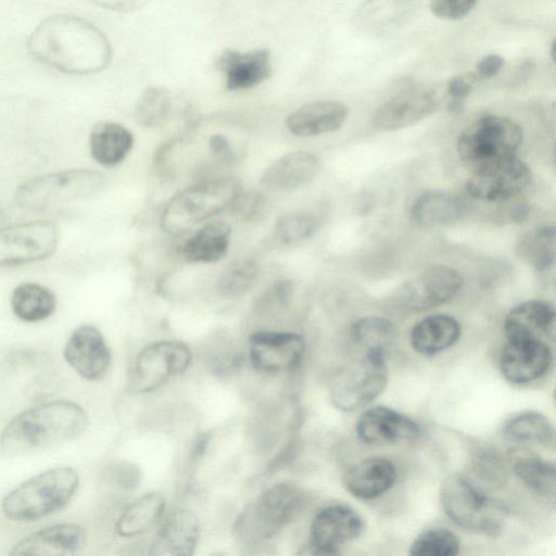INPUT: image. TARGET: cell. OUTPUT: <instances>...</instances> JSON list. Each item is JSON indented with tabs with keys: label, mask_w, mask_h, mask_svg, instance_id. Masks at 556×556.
Here are the masks:
<instances>
[{
	"label": "cell",
	"mask_w": 556,
	"mask_h": 556,
	"mask_svg": "<svg viewBox=\"0 0 556 556\" xmlns=\"http://www.w3.org/2000/svg\"><path fill=\"white\" fill-rule=\"evenodd\" d=\"M28 55L38 64L70 76L104 71L112 60L105 34L88 20L70 13L52 14L30 31Z\"/></svg>",
	"instance_id": "obj_1"
},
{
	"label": "cell",
	"mask_w": 556,
	"mask_h": 556,
	"mask_svg": "<svg viewBox=\"0 0 556 556\" xmlns=\"http://www.w3.org/2000/svg\"><path fill=\"white\" fill-rule=\"evenodd\" d=\"M88 415L75 402L58 400L15 416L0 434V451L9 457L39 452L80 435Z\"/></svg>",
	"instance_id": "obj_2"
},
{
	"label": "cell",
	"mask_w": 556,
	"mask_h": 556,
	"mask_svg": "<svg viewBox=\"0 0 556 556\" xmlns=\"http://www.w3.org/2000/svg\"><path fill=\"white\" fill-rule=\"evenodd\" d=\"M77 472L71 467L48 469L12 490L2 500L4 516L13 521H35L63 509L76 493Z\"/></svg>",
	"instance_id": "obj_3"
},
{
	"label": "cell",
	"mask_w": 556,
	"mask_h": 556,
	"mask_svg": "<svg viewBox=\"0 0 556 556\" xmlns=\"http://www.w3.org/2000/svg\"><path fill=\"white\" fill-rule=\"evenodd\" d=\"M306 495L295 484L276 483L262 491L237 516L233 532L245 544L275 538L305 506Z\"/></svg>",
	"instance_id": "obj_4"
},
{
	"label": "cell",
	"mask_w": 556,
	"mask_h": 556,
	"mask_svg": "<svg viewBox=\"0 0 556 556\" xmlns=\"http://www.w3.org/2000/svg\"><path fill=\"white\" fill-rule=\"evenodd\" d=\"M240 194V181L235 177L208 179L177 192L161 216L164 231L179 236L194 225L230 207Z\"/></svg>",
	"instance_id": "obj_5"
},
{
	"label": "cell",
	"mask_w": 556,
	"mask_h": 556,
	"mask_svg": "<svg viewBox=\"0 0 556 556\" xmlns=\"http://www.w3.org/2000/svg\"><path fill=\"white\" fill-rule=\"evenodd\" d=\"M440 501L448 518L463 529L495 536L504 527L505 507L465 476L453 473L444 478Z\"/></svg>",
	"instance_id": "obj_6"
},
{
	"label": "cell",
	"mask_w": 556,
	"mask_h": 556,
	"mask_svg": "<svg viewBox=\"0 0 556 556\" xmlns=\"http://www.w3.org/2000/svg\"><path fill=\"white\" fill-rule=\"evenodd\" d=\"M104 186V176L92 169H66L34 177L20 185L15 203L26 210H46L86 199Z\"/></svg>",
	"instance_id": "obj_7"
},
{
	"label": "cell",
	"mask_w": 556,
	"mask_h": 556,
	"mask_svg": "<svg viewBox=\"0 0 556 556\" xmlns=\"http://www.w3.org/2000/svg\"><path fill=\"white\" fill-rule=\"evenodd\" d=\"M522 142V128L500 115H484L468 125L457 139L459 157L473 167L513 156Z\"/></svg>",
	"instance_id": "obj_8"
},
{
	"label": "cell",
	"mask_w": 556,
	"mask_h": 556,
	"mask_svg": "<svg viewBox=\"0 0 556 556\" xmlns=\"http://www.w3.org/2000/svg\"><path fill=\"white\" fill-rule=\"evenodd\" d=\"M389 379L384 353H365L342 368L330 386L332 404L341 410L353 412L375 400Z\"/></svg>",
	"instance_id": "obj_9"
},
{
	"label": "cell",
	"mask_w": 556,
	"mask_h": 556,
	"mask_svg": "<svg viewBox=\"0 0 556 556\" xmlns=\"http://www.w3.org/2000/svg\"><path fill=\"white\" fill-rule=\"evenodd\" d=\"M190 348L177 340H159L137 354L130 384L135 392L150 393L185 372L192 362Z\"/></svg>",
	"instance_id": "obj_10"
},
{
	"label": "cell",
	"mask_w": 556,
	"mask_h": 556,
	"mask_svg": "<svg viewBox=\"0 0 556 556\" xmlns=\"http://www.w3.org/2000/svg\"><path fill=\"white\" fill-rule=\"evenodd\" d=\"M60 230L52 220H30L0 227V267L42 261L55 251Z\"/></svg>",
	"instance_id": "obj_11"
},
{
	"label": "cell",
	"mask_w": 556,
	"mask_h": 556,
	"mask_svg": "<svg viewBox=\"0 0 556 556\" xmlns=\"http://www.w3.org/2000/svg\"><path fill=\"white\" fill-rule=\"evenodd\" d=\"M531 180V169L516 155L475 167L465 191L481 201H504L520 193Z\"/></svg>",
	"instance_id": "obj_12"
},
{
	"label": "cell",
	"mask_w": 556,
	"mask_h": 556,
	"mask_svg": "<svg viewBox=\"0 0 556 556\" xmlns=\"http://www.w3.org/2000/svg\"><path fill=\"white\" fill-rule=\"evenodd\" d=\"M305 351V339L296 332L261 330L248 339L249 362L261 374L295 370L302 364Z\"/></svg>",
	"instance_id": "obj_13"
},
{
	"label": "cell",
	"mask_w": 556,
	"mask_h": 556,
	"mask_svg": "<svg viewBox=\"0 0 556 556\" xmlns=\"http://www.w3.org/2000/svg\"><path fill=\"white\" fill-rule=\"evenodd\" d=\"M442 100L437 85L418 84L403 89L383 102L374 113L372 124L380 130H397L432 114Z\"/></svg>",
	"instance_id": "obj_14"
},
{
	"label": "cell",
	"mask_w": 556,
	"mask_h": 556,
	"mask_svg": "<svg viewBox=\"0 0 556 556\" xmlns=\"http://www.w3.org/2000/svg\"><path fill=\"white\" fill-rule=\"evenodd\" d=\"M463 277L445 265L431 266L404 282L395 300L413 311H427L454 299L463 287Z\"/></svg>",
	"instance_id": "obj_15"
},
{
	"label": "cell",
	"mask_w": 556,
	"mask_h": 556,
	"mask_svg": "<svg viewBox=\"0 0 556 556\" xmlns=\"http://www.w3.org/2000/svg\"><path fill=\"white\" fill-rule=\"evenodd\" d=\"M361 516L345 505H329L313 518L308 531L312 554L334 555L344 543L356 539L363 531Z\"/></svg>",
	"instance_id": "obj_16"
},
{
	"label": "cell",
	"mask_w": 556,
	"mask_h": 556,
	"mask_svg": "<svg viewBox=\"0 0 556 556\" xmlns=\"http://www.w3.org/2000/svg\"><path fill=\"white\" fill-rule=\"evenodd\" d=\"M63 355L67 364L87 380L101 379L112 361L103 334L92 325H81L72 332Z\"/></svg>",
	"instance_id": "obj_17"
},
{
	"label": "cell",
	"mask_w": 556,
	"mask_h": 556,
	"mask_svg": "<svg viewBox=\"0 0 556 556\" xmlns=\"http://www.w3.org/2000/svg\"><path fill=\"white\" fill-rule=\"evenodd\" d=\"M356 432L368 445H388L416 440L420 430L407 416L384 406L372 407L358 418Z\"/></svg>",
	"instance_id": "obj_18"
},
{
	"label": "cell",
	"mask_w": 556,
	"mask_h": 556,
	"mask_svg": "<svg viewBox=\"0 0 556 556\" xmlns=\"http://www.w3.org/2000/svg\"><path fill=\"white\" fill-rule=\"evenodd\" d=\"M421 0H364L354 15L356 28L371 37L391 35L419 11Z\"/></svg>",
	"instance_id": "obj_19"
},
{
	"label": "cell",
	"mask_w": 556,
	"mask_h": 556,
	"mask_svg": "<svg viewBox=\"0 0 556 556\" xmlns=\"http://www.w3.org/2000/svg\"><path fill=\"white\" fill-rule=\"evenodd\" d=\"M201 535L197 515L187 508H177L160 521L159 530L150 545L153 556H190Z\"/></svg>",
	"instance_id": "obj_20"
},
{
	"label": "cell",
	"mask_w": 556,
	"mask_h": 556,
	"mask_svg": "<svg viewBox=\"0 0 556 556\" xmlns=\"http://www.w3.org/2000/svg\"><path fill=\"white\" fill-rule=\"evenodd\" d=\"M553 353L543 341H508L500 358L503 376L511 383L523 384L542 377L549 368Z\"/></svg>",
	"instance_id": "obj_21"
},
{
	"label": "cell",
	"mask_w": 556,
	"mask_h": 556,
	"mask_svg": "<svg viewBox=\"0 0 556 556\" xmlns=\"http://www.w3.org/2000/svg\"><path fill=\"white\" fill-rule=\"evenodd\" d=\"M271 54L267 49L240 52L226 49L216 59L215 67L225 76L228 90L251 89L271 74Z\"/></svg>",
	"instance_id": "obj_22"
},
{
	"label": "cell",
	"mask_w": 556,
	"mask_h": 556,
	"mask_svg": "<svg viewBox=\"0 0 556 556\" xmlns=\"http://www.w3.org/2000/svg\"><path fill=\"white\" fill-rule=\"evenodd\" d=\"M555 328L554 305L530 300L513 307L504 319L508 341H543L551 339Z\"/></svg>",
	"instance_id": "obj_23"
},
{
	"label": "cell",
	"mask_w": 556,
	"mask_h": 556,
	"mask_svg": "<svg viewBox=\"0 0 556 556\" xmlns=\"http://www.w3.org/2000/svg\"><path fill=\"white\" fill-rule=\"evenodd\" d=\"M86 530L77 523H58L40 529L17 542L11 555H72L86 544Z\"/></svg>",
	"instance_id": "obj_24"
},
{
	"label": "cell",
	"mask_w": 556,
	"mask_h": 556,
	"mask_svg": "<svg viewBox=\"0 0 556 556\" xmlns=\"http://www.w3.org/2000/svg\"><path fill=\"white\" fill-rule=\"evenodd\" d=\"M349 108L339 101L306 103L286 119L288 130L296 137H314L338 130L346 121Z\"/></svg>",
	"instance_id": "obj_25"
},
{
	"label": "cell",
	"mask_w": 556,
	"mask_h": 556,
	"mask_svg": "<svg viewBox=\"0 0 556 556\" xmlns=\"http://www.w3.org/2000/svg\"><path fill=\"white\" fill-rule=\"evenodd\" d=\"M396 469L383 457H369L352 465L343 477L345 489L361 500L376 498L392 488Z\"/></svg>",
	"instance_id": "obj_26"
},
{
	"label": "cell",
	"mask_w": 556,
	"mask_h": 556,
	"mask_svg": "<svg viewBox=\"0 0 556 556\" xmlns=\"http://www.w3.org/2000/svg\"><path fill=\"white\" fill-rule=\"evenodd\" d=\"M319 167V159L313 153L304 151L290 152L267 167L261 178V182L270 190H294L314 179Z\"/></svg>",
	"instance_id": "obj_27"
},
{
	"label": "cell",
	"mask_w": 556,
	"mask_h": 556,
	"mask_svg": "<svg viewBox=\"0 0 556 556\" xmlns=\"http://www.w3.org/2000/svg\"><path fill=\"white\" fill-rule=\"evenodd\" d=\"M460 336L458 321L445 314L430 315L418 321L410 331L413 349L424 355H433L451 348Z\"/></svg>",
	"instance_id": "obj_28"
},
{
	"label": "cell",
	"mask_w": 556,
	"mask_h": 556,
	"mask_svg": "<svg viewBox=\"0 0 556 556\" xmlns=\"http://www.w3.org/2000/svg\"><path fill=\"white\" fill-rule=\"evenodd\" d=\"M462 213L463 204L457 197L442 191H427L413 202L409 218L419 228H434L458 220Z\"/></svg>",
	"instance_id": "obj_29"
},
{
	"label": "cell",
	"mask_w": 556,
	"mask_h": 556,
	"mask_svg": "<svg viewBox=\"0 0 556 556\" xmlns=\"http://www.w3.org/2000/svg\"><path fill=\"white\" fill-rule=\"evenodd\" d=\"M132 144V134L115 122H98L90 131V153L96 162L104 166L121 163L131 150Z\"/></svg>",
	"instance_id": "obj_30"
},
{
	"label": "cell",
	"mask_w": 556,
	"mask_h": 556,
	"mask_svg": "<svg viewBox=\"0 0 556 556\" xmlns=\"http://www.w3.org/2000/svg\"><path fill=\"white\" fill-rule=\"evenodd\" d=\"M230 226L223 220L206 223L197 230L181 247L188 262L214 263L228 252L230 244Z\"/></svg>",
	"instance_id": "obj_31"
},
{
	"label": "cell",
	"mask_w": 556,
	"mask_h": 556,
	"mask_svg": "<svg viewBox=\"0 0 556 556\" xmlns=\"http://www.w3.org/2000/svg\"><path fill=\"white\" fill-rule=\"evenodd\" d=\"M165 497L159 492L142 494L131 502L116 521V532L123 538H134L151 530L164 517Z\"/></svg>",
	"instance_id": "obj_32"
},
{
	"label": "cell",
	"mask_w": 556,
	"mask_h": 556,
	"mask_svg": "<svg viewBox=\"0 0 556 556\" xmlns=\"http://www.w3.org/2000/svg\"><path fill=\"white\" fill-rule=\"evenodd\" d=\"M10 303L18 319L37 323L53 314L56 299L50 289L39 283L24 282L15 287Z\"/></svg>",
	"instance_id": "obj_33"
},
{
	"label": "cell",
	"mask_w": 556,
	"mask_h": 556,
	"mask_svg": "<svg viewBox=\"0 0 556 556\" xmlns=\"http://www.w3.org/2000/svg\"><path fill=\"white\" fill-rule=\"evenodd\" d=\"M350 334L362 354H386L396 338V328L389 319L369 316L356 320L351 327Z\"/></svg>",
	"instance_id": "obj_34"
},
{
	"label": "cell",
	"mask_w": 556,
	"mask_h": 556,
	"mask_svg": "<svg viewBox=\"0 0 556 556\" xmlns=\"http://www.w3.org/2000/svg\"><path fill=\"white\" fill-rule=\"evenodd\" d=\"M514 471L535 493L542 496H554L555 466L553 463L535 454L521 453L515 458Z\"/></svg>",
	"instance_id": "obj_35"
},
{
	"label": "cell",
	"mask_w": 556,
	"mask_h": 556,
	"mask_svg": "<svg viewBox=\"0 0 556 556\" xmlns=\"http://www.w3.org/2000/svg\"><path fill=\"white\" fill-rule=\"evenodd\" d=\"M504 433L519 443L546 445L554 439L551 421L535 412H523L509 418L504 426Z\"/></svg>",
	"instance_id": "obj_36"
},
{
	"label": "cell",
	"mask_w": 556,
	"mask_h": 556,
	"mask_svg": "<svg viewBox=\"0 0 556 556\" xmlns=\"http://www.w3.org/2000/svg\"><path fill=\"white\" fill-rule=\"evenodd\" d=\"M318 228L319 219L313 213L290 212L274 224L271 240L281 247H293L313 237Z\"/></svg>",
	"instance_id": "obj_37"
},
{
	"label": "cell",
	"mask_w": 556,
	"mask_h": 556,
	"mask_svg": "<svg viewBox=\"0 0 556 556\" xmlns=\"http://www.w3.org/2000/svg\"><path fill=\"white\" fill-rule=\"evenodd\" d=\"M518 254L538 271H545L554 264L555 230L545 226L525 236L518 247Z\"/></svg>",
	"instance_id": "obj_38"
},
{
	"label": "cell",
	"mask_w": 556,
	"mask_h": 556,
	"mask_svg": "<svg viewBox=\"0 0 556 556\" xmlns=\"http://www.w3.org/2000/svg\"><path fill=\"white\" fill-rule=\"evenodd\" d=\"M173 109L170 91L163 86H149L135 106L137 122L144 127H157L169 117Z\"/></svg>",
	"instance_id": "obj_39"
},
{
	"label": "cell",
	"mask_w": 556,
	"mask_h": 556,
	"mask_svg": "<svg viewBox=\"0 0 556 556\" xmlns=\"http://www.w3.org/2000/svg\"><path fill=\"white\" fill-rule=\"evenodd\" d=\"M258 274V265L252 258H240L229 264L219 275L216 287L224 296H237L248 291Z\"/></svg>",
	"instance_id": "obj_40"
},
{
	"label": "cell",
	"mask_w": 556,
	"mask_h": 556,
	"mask_svg": "<svg viewBox=\"0 0 556 556\" xmlns=\"http://www.w3.org/2000/svg\"><path fill=\"white\" fill-rule=\"evenodd\" d=\"M458 536L446 528H432L421 532L413 542V556H455L459 553Z\"/></svg>",
	"instance_id": "obj_41"
},
{
	"label": "cell",
	"mask_w": 556,
	"mask_h": 556,
	"mask_svg": "<svg viewBox=\"0 0 556 556\" xmlns=\"http://www.w3.org/2000/svg\"><path fill=\"white\" fill-rule=\"evenodd\" d=\"M473 73L457 75L452 77L445 87L446 93L450 96L447 109L453 113H460L467 97L471 93L473 84L477 83Z\"/></svg>",
	"instance_id": "obj_42"
},
{
	"label": "cell",
	"mask_w": 556,
	"mask_h": 556,
	"mask_svg": "<svg viewBox=\"0 0 556 556\" xmlns=\"http://www.w3.org/2000/svg\"><path fill=\"white\" fill-rule=\"evenodd\" d=\"M479 0H431L430 10L433 15L444 20H459L468 15Z\"/></svg>",
	"instance_id": "obj_43"
},
{
	"label": "cell",
	"mask_w": 556,
	"mask_h": 556,
	"mask_svg": "<svg viewBox=\"0 0 556 556\" xmlns=\"http://www.w3.org/2000/svg\"><path fill=\"white\" fill-rule=\"evenodd\" d=\"M265 204V200L260 193L240 194L233 202L236 213L240 214L245 219L254 218L261 214Z\"/></svg>",
	"instance_id": "obj_44"
},
{
	"label": "cell",
	"mask_w": 556,
	"mask_h": 556,
	"mask_svg": "<svg viewBox=\"0 0 556 556\" xmlns=\"http://www.w3.org/2000/svg\"><path fill=\"white\" fill-rule=\"evenodd\" d=\"M504 59L500 54L491 53L483 56L476 65L473 75L477 80L488 79L497 75L504 66Z\"/></svg>",
	"instance_id": "obj_45"
},
{
	"label": "cell",
	"mask_w": 556,
	"mask_h": 556,
	"mask_svg": "<svg viewBox=\"0 0 556 556\" xmlns=\"http://www.w3.org/2000/svg\"><path fill=\"white\" fill-rule=\"evenodd\" d=\"M208 149L214 159L224 164H230L235 161V153L228 139L219 134L212 135L208 139Z\"/></svg>",
	"instance_id": "obj_46"
},
{
	"label": "cell",
	"mask_w": 556,
	"mask_h": 556,
	"mask_svg": "<svg viewBox=\"0 0 556 556\" xmlns=\"http://www.w3.org/2000/svg\"><path fill=\"white\" fill-rule=\"evenodd\" d=\"M96 7L116 11L132 12L144 7L150 0H87Z\"/></svg>",
	"instance_id": "obj_47"
},
{
	"label": "cell",
	"mask_w": 556,
	"mask_h": 556,
	"mask_svg": "<svg viewBox=\"0 0 556 556\" xmlns=\"http://www.w3.org/2000/svg\"><path fill=\"white\" fill-rule=\"evenodd\" d=\"M293 289V282L286 278L277 280L273 286L274 294L280 303H287L290 300Z\"/></svg>",
	"instance_id": "obj_48"
}]
</instances>
